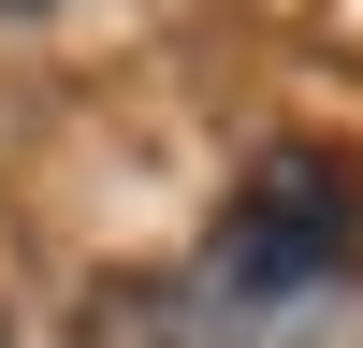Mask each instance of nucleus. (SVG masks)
<instances>
[{
    "instance_id": "nucleus-1",
    "label": "nucleus",
    "mask_w": 363,
    "mask_h": 348,
    "mask_svg": "<svg viewBox=\"0 0 363 348\" xmlns=\"http://www.w3.org/2000/svg\"><path fill=\"white\" fill-rule=\"evenodd\" d=\"M363 247V160L349 145H262L247 189L218 203V247H203V290L218 305H306L335 290Z\"/></svg>"
},
{
    "instance_id": "nucleus-2",
    "label": "nucleus",
    "mask_w": 363,
    "mask_h": 348,
    "mask_svg": "<svg viewBox=\"0 0 363 348\" xmlns=\"http://www.w3.org/2000/svg\"><path fill=\"white\" fill-rule=\"evenodd\" d=\"M0 15H44V0H0Z\"/></svg>"
}]
</instances>
